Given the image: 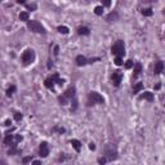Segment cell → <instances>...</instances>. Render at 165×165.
I'll return each instance as SVG.
<instances>
[{
	"label": "cell",
	"instance_id": "6da1fadb",
	"mask_svg": "<svg viewBox=\"0 0 165 165\" xmlns=\"http://www.w3.org/2000/svg\"><path fill=\"white\" fill-rule=\"evenodd\" d=\"M111 53L113 56H117V57H123L125 54V46H124V41L123 40H117L115 44L112 45L111 48Z\"/></svg>",
	"mask_w": 165,
	"mask_h": 165
},
{
	"label": "cell",
	"instance_id": "7a4b0ae2",
	"mask_svg": "<svg viewBox=\"0 0 165 165\" xmlns=\"http://www.w3.org/2000/svg\"><path fill=\"white\" fill-rule=\"evenodd\" d=\"M27 27L34 32H39V34H45V28L43 27V25L37 21H27Z\"/></svg>",
	"mask_w": 165,
	"mask_h": 165
},
{
	"label": "cell",
	"instance_id": "3957f363",
	"mask_svg": "<svg viewBox=\"0 0 165 165\" xmlns=\"http://www.w3.org/2000/svg\"><path fill=\"white\" fill-rule=\"evenodd\" d=\"M88 98H89V106L92 103H101V104L104 103V98L97 92H90Z\"/></svg>",
	"mask_w": 165,
	"mask_h": 165
},
{
	"label": "cell",
	"instance_id": "277c9868",
	"mask_svg": "<svg viewBox=\"0 0 165 165\" xmlns=\"http://www.w3.org/2000/svg\"><path fill=\"white\" fill-rule=\"evenodd\" d=\"M34 58H35V53H34V50H31V49H27L26 52L22 54V62H23V65H30V63L34 61Z\"/></svg>",
	"mask_w": 165,
	"mask_h": 165
},
{
	"label": "cell",
	"instance_id": "5b68a950",
	"mask_svg": "<svg viewBox=\"0 0 165 165\" xmlns=\"http://www.w3.org/2000/svg\"><path fill=\"white\" fill-rule=\"evenodd\" d=\"M104 151H106V155H107V159H108V160H115V159L117 157V151H116L115 146L107 144Z\"/></svg>",
	"mask_w": 165,
	"mask_h": 165
},
{
	"label": "cell",
	"instance_id": "8992f818",
	"mask_svg": "<svg viewBox=\"0 0 165 165\" xmlns=\"http://www.w3.org/2000/svg\"><path fill=\"white\" fill-rule=\"evenodd\" d=\"M39 154H40L41 157H46L49 155V147H48V143H46V142H41L40 143Z\"/></svg>",
	"mask_w": 165,
	"mask_h": 165
},
{
	"label": "cell",
	"instance_id": "52a82bcc",
	"mask_svg": "<svg viewBox=\"0 0 165 165\" xmlns=\"http://www.w3.org/2000/svg\"><path fill=\"white\" fill-rule=\"evenodd\" d=\"M121 79H123V75L120 74V71H115L111 76V80H112V84L115 85V87H119L120 82H121Z\"/></svg>",
	"mask_w": 165,
	"mask_h": 165
},
{
	"label": "cell",
	"instance_id": "ba28073f",
	"mask_svg": "<svg viewBox=\"0 0 165 165\" xmlns=\"http://www.w3.org/2000/svg\"><path fill=\"white\" fill-rule=\"evenodd\" d=\"M164 70V63L161 61H157L155 63V75H160Z\"/></svg>",
	"mask_w": 165,
	"mask_h": 165
},
{
	"label": "cell",
	"instance_id": "9c48e42d",
	"mask_svg": "<svg viewBox=\"0 0 165 165\" xmlns=\"http://www.w3.org/2000/svg\"><path fill=\"white\" fill-rule=\"evenodd\" d=\"M87 58H85L84 56H77L76 57V65L77 66H84V65H87Z\"/></svg>",
	"mask_w": 165,
	"mask_h": 165
},
{
	"label": "cell",
	"instance_id": "30bf717a",
	"mask_svg": "<svg viewBox=\"0 0 165 165\" xmlns=\"http://www.w3.org/2000/svg\"><path fill=\"white\" fill-rule=\"evenodd\" d=\"M141 71H142V65L139 62H137L134 65V72H133V76H134V77H137V76L141 74Z\"/></svg>",
	"mask_w": 165,
	"mask_h": 165
},
{
	"label": "cell",
	"instance_id": "8fae6325",
	"mask_svg": "<svg viewBox=\"0 0 165 165\" xmlns=\"http://www.w3.org/2000/svg\"><path fill=\"white\" fill-rule=\"evenodd\" d=\"M65 97L66 98H74L75 97V88L74 87H70L65 93Z\"/></svg>",
	"mask_w": 165,
	"mask_h": 165
},
{
	"label": "cell",
	"instance_id": "7c38bea8",
	"mask_svg": "<svg viewBox=\"0 0 165 165\" xmlns=\"http://www.w3.org/2000/svg\"><path fill=\"white\" fill-rule=\"evenodd\" d=\"M71 144H72V147H74L77 152L81 150V143L77 141V139H72V141H71Z\"/></svg>",
	"mask_w": 165,
	"mask_h": 165
},
{
	"label": "cell",
	"instance_id": "4fadbf2b",
	"mask_svg": "<svg viewBox=\"0 0 165 165\" xmlns=\"http://www.w3.org/2000/svg\"><path fill=\"white\" fill-rule=\"evenodd\" d=\"M141 98H144V99H147V101L151 102V101L154 99V94H152L151 92H144V93L141 96Z\"/></svg>",
	"mask_w": 165,
	"mask_h": 165
},
{
	"label": "cell",
	"instance_id": "5bb4252c",
	"mask_svg": "<svg viewBox=\"0 0 165 165\" xmlns=\"http://www.w3.org/2000/svg\"><path fill=\"white\" fill-rule=\"evenodd\" d=\"M117 18H119V14L116 13V12H112V13H110L107 15V21L108 22H112V21H116Z\"/></svg>",
	"mask_w": 165,
	"mask_h": 165
},
{
	"label": "cell",
	"instance_id": "9a60e30c",
	"mask_svg": "<svg viewBox=\"0 0 165 165\" xmlns=\"http://www.w3.org/2000/svg\"><path fill=\"white\" fill-rule=\"evenodd\" d=\"M77 32H79V35H85V36H87V35L90 34V30L88 27H80L77 30Z\"/></svg>",
	"mask_w": 165,
	"mask_h": 165
},
{
	"label": "cell",
	"instance_id": "2e32d148",
	"mask_svg": "<svg viewBox=\"0 0 165 165\" xmlns=\"http://www.w3.org/2000/svg\"><path fill=\"white\" fill-rule=\"evenodd\" d=\"M143 89V84H142V82H137V84H135V87H134V89H133V93H138L139 90H142Z\"/></svg>",
	"mask_w": 165,
	"mask_h": 165
},
{
	"label": "cell",
	"instance_id": "e0dca14e",
	"mask_svg": "<svg viewBox=\"0 0 165 165\" xmlns=\"http://www.w3.org/2000/svg\"><path fill=\"white\" fill-rule=\"evenodd\" d=\"M20 20L21 21H28V13L27 12H21L20 13Z\"/></svg>",
	"mask_w": 165,
	"mask_h": 165
},
{
	"label": "cell",
	"instance_id": "ac0fdd59",
	"mask_svg": "<svg viewBox=\"0 0 165 165\" xmlns=\"http://www.w3.org/2000/svg\"><path fill=\"white\" fill-rule=\"evenodd\" d=\"M12 141H13V135L9 134V133H7V137H5V139H4V143L9 144V143H12Z\"/></svg>",
	"mask_w": 165,
	"mask_h": 165
},
{
	"label": "cell",
	"instance_id": "d6986e66",
	"mask_svg": "<svg viewBox=\"0 0 165 165\" xmlns=\"http://www.w3.org/2000/svg\"><path fill=\"white\" fill-rule=\"evenodd\" d=\"M142 14L146 15V17H150V15H152V9L151 8H146L142 10Z\"/></svg>",
	"mask_w": 165,
	"mask_h": 165
},
{
	"label": "cell",
	"instance_id": "ffe728a7",
	"mask_svg": "<svg viewBox=\"0 0 165 165\" xmlns=\"http://www.w3.org/2000/svg\"><path fill=\"white\" fill-rule=\"evenodd\" d=\"M58 31H59V32H61V34H63V35H66V34H68V27H66V26H59L58 27Z\"/></svg>",
	"mask_w": 165,
	"mask_h": 165
},
{
	"label": "cell",
	"instance_id": "44dd1931",
	"mask_svg": "<svg viewBox=\"0 0 165 165\" xmlns=\"http://www.w3.org/2000/svg\"><path fill=\"white\" fill-rule=\"evenodd\" d=\"M94 13L97 15H102L103 14V7H96L94 8Z\"/></svg>",
	"mask_w": 165,
	"mask_h": 165
},
{
	"label": "cell",
	"instance_id": "7402d4cb",
	"mask_svg": "<svg viewBox=\"0 0 165 165\" xmlns=\"http://www.w3.org/2000/svg\"><path fill=\"white\" fill-rule=\"evenodd\" d=\"M45 87L48 88V89H53V81L50 80V77L45 80Z\"/></svg>",
	"mask_w": 165,
	"mask_h": 165
},
{
	"label": "cell",
	"instance_id": "603a6c76",
	"mask_svg": "<svg viewBox=\"0 0 165 165\" xmlns=\"http://www.w3.org/2000/svg\"><path fill=\"white\" fill-rule=\"evenodd\" d=\"M14 90H15V87H14V85H12L10 88H8V90H7V96H8V97H10L12 94L14 93Z\"/></svg>",
	"mask_w": 165,
	"mask_h": 165
},
{
	"label": "cell",
	"instance_id": "cb8c5ba5",
	"mask_svg": "<svg viewBox=\"0 0 165 165\" xmlns=\"http://www.w3.org/2000/svg\"><path fill=\"white\" fill-rule=\"evenodd\" d=\"M113 62H115V65H116V66H121V65H123V59H121V57H117V56H116V58H115V61H113Z\"/></svg>",
	"mask_w": 165,
	"mask_h": 165
},
{
	"label": "cell",
	"instance_id": "d4e9b609",
	"mask_svg": "<svg viewBox=\"0 0 165 165\" xmlns=\"http://www.w3.org/2000/svg\"><path fill=\"white\" fill-rule=\"evenodd\" d=\"M125 67L126 68H132L133 67V61L132 59H128V61L125 62Z\"/></svg>",
	"mask_w": 165,
	"mask_h": 165
},
{
	"label": "cell",
	"instance_id": "484cf974",
	"mask_svg": "<svg viewBox=\"0 0 165 165\" xmlns=\"http://www.w3.org/2000/svg\"><path fill=\"white\" fill-rule=\"evenodd\" d=\"M58 99H59V102H61V104H67V98H66L65 96H63V97H59Z\"/></svg>",
	"mask_w": 165,
	"mask_h": 165
},
{
	"label": "cell",
	"instance_id": "4316f807",
	"mask_svg": "<svg viewBox=\"0 0 165 165\" xmlns=\"http://www.w3.org/2000/svg\"><path fill=\"white\" fill-rule=\"evenodd\" d=\"M31 160H32V157H31V156H27V157H23L22 163H23V164H27V163H30Z\"/></svg>",
	"mask_w": 165,
	"mask_h": 165
},
{
	"label": "cell",
	"instance_id": "83f0119b",
	"mask_svg": "<svg viewBox=\"0 0 165 165\" xmlns=\"http://www.w3.org/2000/svg\"><path fill=\"white\" fill-rule=\"evenodd\" d=\"M14 119L17 120V121H20V120L22 119V113H20V112H15V113H14Z\"/></svg>",
	"mask_w": 165,
	"mask_h": 165
},
{
	"label": "cell",
	"instance_id": "f1b7e54d",
	"mask_svg": "<svg viewBox=\"0 0 165 165\" xmlns=\"http://www.w3.org/2000/svg\"><path fill=\"white\" fill-rule=\"evenodd\" d=\"M17 152H20V151H18L17 148H15L14 146H13V148H12V150H9L8 154H9V155H14V154H17Z\"/></svg>",
	"mask_w": 165,
	"mask_h": 165
},
{
	"label": "cell",
	"instance_id": "f546056e",
	"mask_svg": "<svg viewBox=\"0 0 165 165\" xmlns=\"http://www.w3.org/2000/svg\"><path fill=\"white\" fill-rule=\"evenodd\" d=\"M102 4H103V7H110L111 0H102Z\"/></svg>",
	"mask_w": 165,
	"mask_h": 165
},
{
	"label": "cell",
	"instance_id": "4dcf8cb0",
	"mask_svg": "<svg viewBox=\"0 0 165 165\" xmlns=\"http://www.w3.org/2000/svg\"><path fill=\"white\" fill-rule=\"evenodd\" d=\"M89 148H90L92 151H94V150H96V144H94L93 142H92V143H89Z\"/></svg>",
	"mask_w": 165,
	"mask_h": 165
},
{
	"label": "cell",
	"instance_id": "1f68e13d",
	"mask_svg": "<svg viewBox=\"0 0 165 165\" xmlns=\"http://www.w3.org/2000/svg\"><path fill=\"white\" fill-rule=\"evenodd\" d=\"M27 9H30V10H34V9H36V5L32 4V5H27Z\"/></svg>",
	"mask_w": 165,
	"mask_h": 165
},
{
	"label": "cell",
	"instance_id": "d6a6232c",
	"mask_svg": "<svg viewBox=\"0 0 165 165\" xmlns=\"http://www.w3.org/2000/svg\"><path fill=\"white\" fill-rule=\"evenodd\" d=\"M98 163H99V164H104V163H106V159H104V157L98 159Z\"/></svg>",
	"mask_w": 165,
	"mask_h": 165
},
{
	"label": "cell",
	"instance_id": "836d02e7",
	"mask_svg": "<svg viewBox=\"0 0 165 165\" xmlns=\"http://www.w3.org/2000/svg\"><path fill=\"white\" fill-rule=\"evenodd\" d=\"M58 53H59V48H58V45H56L54 46V54L58 56Z\"/></svg>",
	"mask_w": 165,
	"mask_h": 165
},
{
	"label": "cell",
	"instance_id": "e575fe53",
	"mask_svg": "<svg viewBox=\"0 0 165 165\" xmlns=\"http://www.w3.org/2000/svg\"><path fill=\"white\" fill-rule=\"evenodd\" d=\"M22 139H23V138H22V135H15V141H17V142H21Z\"/></svg>",
	"mask_w": 165,
	"mask_h": 165
},
{
	"label": "cell",
	"instance_id": "d590c367",
	"mask_svg": "<svg viewBox=\"0 0 165 165\" xmlns=\"http://www.w3.org/2000/svg\"><path fill=\"white\" fill-rule=\"evenodd\" d=\"M17 3H18V4H25L26 0H17Z\"/></svg>",
	"mask_w": 165,
	"mask_h": 165
},
{
	"label": "cell",
	"instance_id": "8d00e7d4",
	"mask_svg": "<svg viewBox=\"0 0 165 165\" xmlns=\"http://www.w3.org/2000/svg\"><path fill=\"white\" fill-rule=\"evenodd\" d=\"M32 164L34 165H40V161L39 160H35V161H32Z\"/></svg>",
	"mask_w": 165,
	"mask_h": 165
},
{
	"label": "cell",
	"instance_id": "74e56055",
	"mask_svg": "<svg viewBox=\"0 0 165 165\" xmlns=\"http://www.w3.org/2000/svg\"><path fill=\"white\" fill-rule=\"evenodd\" d=\"M5 125H7V126L10 125V120H7V121H5Z\"/></svg>",
	"mask_w": 165,
	"mask_h": 165
},
{
	"label": "cell",
	"instance_id": "f35d334b",
	"mask_svg": "<svg viewBox=\"0 0 165 165\" xmlns=\"http://www.w3.org/2000/svg\"><path fill=\"white\" fill-rule=\"evenodd\" d=\"M144 1H155V0H144Z\"/></svg>",
	"mask_w": 165,
	"mask_h": 165
},
{
	"label": "cell",
	"instance_id": "ab89813d",
	"mask_svg": "<svg viewBox=\"0 0 165 165\" xmlns=\"http://www.w3.org/2000/svg\"><path fill=\"white\" fill-rule=\"evenodd\" d=\"M0 1H1V0H0Z\"/></svg>",
	"mask_w": 165,
	"mask_h": 165
}]
</instances>
